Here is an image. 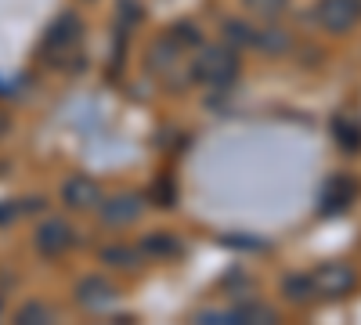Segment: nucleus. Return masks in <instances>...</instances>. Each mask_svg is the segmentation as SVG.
I'll use <instances>...</instances> for the list:
<instances>
[{"mask_svg":"<svg viewBox=\"0 0 361 325\" xmlns=\"http://www.w3.org/2000/svg\"><path fill=\"white\" fill-rule=\"evenodd\" d=\"M357 15H361V0H350V8H343V0H325L322 8V22L329 29H347Z\"/></svg>","mask_w":361,"mask_h":325,"instance_id":"1","label":"nucleus"}]
</instances>
